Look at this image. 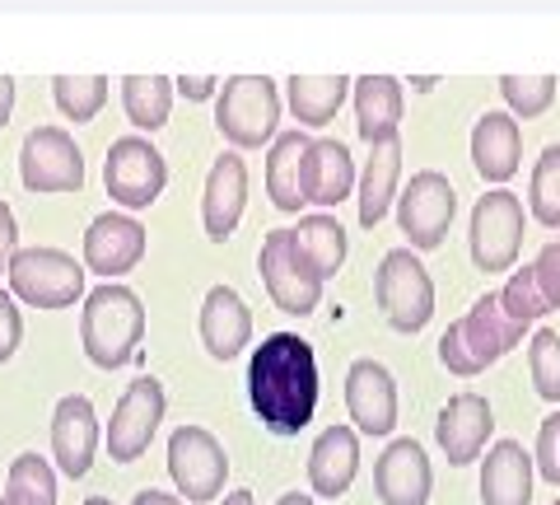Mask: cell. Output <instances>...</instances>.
Instances as JSON below:
<instances>
[{
  "label": "cell",
  "instance_id": "cell-40",
  "mask_svg": "<svg viewBox=\"0 0 560 505\" xmlns=\"http://www.w3.org/2000/svg\"><path fill=\"white\" fill-rule=\"evenodd\" d=\"M14 253H20V220H14L5 197H0V272H10V257Z\"/></svg>",
  "mask_w": 560,
  "mask_h": 505
},
{
  "label": "cell",
  "instance_id": "cell-19",
  "mask_svg": "<svg viewBox=\"0 0 560 505\" xmlns=\"http://www.w3.org/2000/svg\"><path fill=\"white\" fill-rule=\"evenodd\" d=\"M201 346L210 360H234L253 342V309L234 286H210L201 300Z\"/></svg>",
  "mask_w": 560,
  "mask_h": 505
},
{
  "label": "cell",
  "instance_id": "cell-33",
  "mask_svg": "<svg viewBox=\"0 0 560 505\" xmlns=\"http://www.w3.org/2000/svg\"><path fill=\"white\" fill-rule=\"evenodd\" d=\"M528 211H533L537 225H547V230H560V141L541 150V160L533 164Z\"/></svg>",
  "mask_w": 560,
  "mask_h": 505
},
{
  "label": "cell",
  "instance_id": "cell-8",
  "mask_svg": "<svg viewBox=\"0 0 560 505\" xmlns=\"http://www.w3.org/2000/svg\"><path fill=\"white\" fill-rule=\"evenodd\" d=\"M168 183V164L164 150L145 141V136H121L108 146V160H103V187L121 211H145V206L160 202Z\"/></svg>",
  "mask_w": 560,
  "mask_h": 505
},
{
  "label": "cell",
  "instance_id": "cell-20",
  "mask_svg": "<svg viewBox=\"0 0 560 505\" xmlns=\"http://www.w3.org/2000/svg\"><path fill=\"white\" fill-rule=\"evenodd\" d=\"M434 468L416 440H393L374 463V492L383 505H430Z\"/></svg>",
  "mask_w": 560,
  "mask_h": 505
},
{
  "label": "cell",
  "instance_id": "cell-43",
  "mask_svg": "<svg viewBox=\"0 0 560 505\" xmlns=\"http://www.w3.org/2000/svg\"><path fill=\"white\" fill-rule=\"evenodd\" d=\"M131 505H183V496H168V492H154V486H145V492H136Z\"/></svg>",
  "mask_w": 560,
  "mask_h": 505
},
{
  "label": "cell",
  "instance_id": "cell-45",
  "mask_svg": "<svg viewBox=\"0 0 560 505\" xmlns=\"http://www.w3.org/2000/svg\"><path fill=\"white\" fill-rule=\"evenodd\" d=\"M224 505H257V501H253V492H230V496H224Z\"/></svg>",
  "mask_w": 560,
  "mask_h": 505
},
{
  "label": "cell",
  "instance_id": "cell-14",
  "mask_svg": "<svg viewBox=\"0 0 560 505\" xmlns=\"http://www.w3.org/2000/svg\"><path fill=\"white\" fill-rule=\"evenodd\" d=\"M140 257H145V225L136 216L103 211L90 220V230H84V272L117 282V276L140 267Z\"/></svg>",
  "mask_w": 560,
  "mask_h": 505
},
{
  "label": "cell",
  "instance_id": "cell-39",
  "mask_svg": "<svg viewBox=\"0 0 560 505\" xmlns=\"http://www.w3.org/2000/svg\"><path fill=\"white\" fill-rule=\"evenodd\" d=\"M533 276H537V290L547 295V305H551V309H560V239H556V243H547V249L537 253Z\"/></svg>",
  "mask_w": 560,
  "mask_h": 505
},
{
  "label": "cell",
  "instance_id": "cell-16",
  "mask_svg": "<svg viewBox=\"0 0 560 505\" xmlns=\"http://www.w3.org/2000/svg\"><path fill=\"white\" fill-rule=\"evenodd\" d=\"M495 431V412L481 393H453L440 408V422H434V440H440L444 459L453 468H467L486 455V440Z\"/></svg>",
  "mask_w": 560,
  "mask_h": 505
},
{
  "label": "cell",
  "instance_id": "cell-26",
  "mask_svg": "<svg viewBox=\"0 0 560 505\" xmlns=\"http://www.w3.org/2000/svg\"><path fill=\"white\" fill-rule=\"evenodd\" d=\"M360 225L374 230V225L388 216V206L397 202V187H401V141H383L370 146V160L360 169Z\"/></svg>",
  "mask_w": 560,
  "mask_h": 505
},
{
  "label": "cell",
  "instance_id": "cell-35",
  "mask_svg": "<svg viewBox=\"0 0 560 505\" xmlns=\"http://www.w3.org/2000/svg\"><path fill=\"white\" fill-rule=\"evenodd\" d=\"M528 375L547 403H560V333H551V328H537L528 342Z\"/></svg>",
  "mask_w": 560,
  "mask_h": 505
},
{
  "label": "cell",
  "instance_id": "cell-36",
  "mask_svg": "<svg viewBox=\"0 0 560 505\" xmlns=\"http://www.w3.org/2000/svg\"><path fill=\"white\" fill-rule=\"evenodd\" d=\"M500 309L510 313V319H514L518 328H528V323H537V319H541V313H551L547 295L537 290L533 267H523V272H514L510 282H504V290H500Z\"/></svg>",
  "mask_w": 560,
  "mask_h": 505
},
{
  "label": "cell",
  "instance_id": "cell-29",
  "mask_svg": "<svg viewBox=\"0 0 560 505\" xmlns=\"http://www.w3.org/2000/svg\"><path fill=\"white\" fill-rule=\"evenodd\" d=\"M178 84L168 76H127L121 80V108H127L136 131H160L168 127V108Z\"/></svg>",
  "mask_w": 560,
  "mask_h": 505
},
{
  "label": "cell",
  "instance_id": "cell-13",
  "mask_svg": "<svg viewBox=\"0 0 560 505\" xmlns=\"http://www.w3.org/2000/svg\"><path fill=\"white\" fill-rule=\"evenodd\" d=\"M164 385L154 375H140L136 385H127V393L117 398L113 408V422H108V455L113 463H136L140 455L150 449L154 431H160L164 422Z\"/></svg>",
  "mask_w": 560,
  "mask_h": 505
},
{
  "label": "cell",
  "instance_id": "cell-21",
  "mask_svg": "<svg viewBox=\"0 0 560 505\" xmlns=\"http://www.w3.org/2000/svg\"><path fill=\"white\" fill-rule=\"evenodd\" d=\"M360 473V431L355 426H327L308 449V486L313 496L337 501L350 492Z\"/></svg>",
  "mask_w": 560,
  "mask_h": 505
},
{
  "label": "cell",
  "instance_id": "cell-15",
  "mask_svg": "<svg viewBox=\"0 0 560 505\" xmlns=\"http://www.w3.org/2000/svg\"><path fill=\"white\" fill-rule=\"evenodd\" d=\"M346 412L360 435H393L397 426V379L383 360H355L346 370Z\"/></svg>",
  "mask_w": 560,
  "mask_h": 505
},
{
  "label": "cell",
  "instance_id": "cell-18",
  "mask_svg": "<svg viewBox=\"0 0 560 505\" xmlns=\"http://www.w3.org/2000/svg\"><path fill=\"white\" fill-rule=\"evenodd\" d=\"M243 206H248V164H243L238 150H224L215 164L206 173V193H201V225H206V239L224 243L238 220H243Z\"/></svg>",
  "mask_w": 560,
  "mask_h": 505
},
{
  "label": "cell",
  "instance_id": "cell-6",
  "mask_svg": "<svg viewBox=\"0 0 560 505\" xmlns=\"http://www.w3.org/2000/svg\"><path fill=\"white\" fill-rule=\"evenodd\" d=\"M374 300L393 333L411 337L434 319V282H430L425 263L416 257V249L383 253V263L374 272Z\"/></svg>",
  "mask_w": 560,
  "mask_h": 505
},
{
  "label": "cell",
  "instance_id": "cell-28",
  "mask_svg": "<svg viewBox=\"0 0 560 505\" xmlns=\"http://www.w3.org/2000/svg\"><path fill=\"white\" fill-rule=\"evenodd\" d=\"M350 84L355 80H346V76H290L285 80V103H290V113H294L300 127L318 131L341 113Z\"/></svg>",
  "mask_w": 560,
  "mask_h": 505
},
{
  "label": "cell",
  "instance_id": "cell-24",
  "mask_svg": "<svg viewBox=\"0 0 560 505\" xmlns=\"http://www.w3.org/2000/svg\"><path fill=\"white\" fill-rule=\"evenodd\" d=\"M355 160H350L346 141H331V136H318V141H308L304 150V202L308 206H341L350 197V187H355Z\"/></svg>",
  "mask_w": 560,
  "mask_h": 505
},
{
  "label": "cell",
  "instance_id": "cell-25",
  "mask_svg": "<svg viewBox=\"0 0 560 505\" xmlns=\"http://www.w3.org/2000/svg\"><path fill=\"white\" fill-rule=\"evenodd\" d=\"M355 127L364 146H383L401 136V80L364 76L355 80Z\"/></svg>",
  "mask_w": 560,
  "mask_h": 505
},
{
  "label": "cell",
  "instance_id": "cell-42",
  "mask_svg": "<svg viewBox=\"0 0 560 505\" xmlns=\"http://www.w3.org/2000/svg\"><path fill=\"white\" fill-rule=\"evenodd\" d=\"M10 113H14V80L0 76V127L10 122Z\"/></svg>",
  "mask_w": 560,
  "mask_h": 505
},
{
  "label": "cell",
  "instance_id": "cell-22",
  "mask_svg": "<svg viewBox=\"0 0 560 505\" xmlns=\"http://www.w3.org/2000/svg\"><path fill=\"white\" fill-rule=\"evenodd\" d=\"M523 160V131L514 113H481L471 127V169L486 183H510Z\"/></svg>",
  "mask_w": 560,
  "mask_h": 505
},
{
  "label": "cell",
  "instance_id": "cell-5",
  "mask_svg": "<svg viewBox=\"0 0 560 505\" xmlns=\"http://www.w3.org/2000/svg\"><path fill=\"white\" fill-rule=\"evenodd\" d=\"M257 272H261V286H267L271 305L280 313H294V319H308L313 309L323 305V272L313 267V257L300 249L294 230H271L261 239V253H257Z\"/></svg>",
  "mask_w": 560,
  "mask_h": 505
},
{
  "label": "cell",
  "instance_id": "cell-11",
  "mask_svg": "<svg viewBox=\"0 0 560 505\" xmlns=\"http://www.w3.org/2000/svg\"><path fill=\"white\" fill-rule=\"evenodd\" d=\"M453 216H458V193L440 169H420L411 173V183L397 193V225L416 253L440 249Z\"/></svg>",
  "mask_w": 560,
  "mask_h": 505
},
{
  "label": "cell",
  "instance_id": "cell-37",
  "mask_svg": "<svg viewBox=\"0 0 560 505\" xmlns=\"http://www.w3.org/2000/svg\"><path fill=\"white\" fill-rule=\"evenodd\" d=\"M533 463L537 473L547 478L551 486H560V412H551L537 431V449H533Z\"/></svg>",
  "mask_w": 560,
  "mask_h": 505
},
{
  "label": "cell",
  "instance_id": "cell-9",
  "mask_svg": "<svg viewBox=\"0 0 560 505\" xmlns=\"http://www.w3.org/2000/svg\"><path fill=\"white\" fill-rule=\"evenodd\" d=\"M471 263L477 272H514L518 249H523V197L510 193V187H495L486 193L477 206H471Z\"/></svg>",
  "mask_w": 560,
  "mask_h": 505
},
{
  "label": "cell",
  "instance_id": "cell-44",
  "mask_svg": "<svg viewBox=\"0 0 560 505\" xmlns=\"http://www.w3.org/2000/svg\"><path fill=\"white\" fill-rule=\"evenodd\" d=\"M276 505H318V496H304V492H285Z\"/></svg>",
  "mask_w": 560,
  "mask_h": 505
},
{
  "label": "cell",
  "instance_id": "cell-12",
  "mask_svg": "<svg viewBox=\"0 0 560 505\" xmlns=\"http://www.w3.org/2000/svg\"><path fill=\"white\" fill-rule=\"evenodd\" d=\"M20 179L28 193H80L84 187V154L66 127H33L20 146Z\"/></svg>",
  "mask_w": 560,
  "mask_h": 505
},
{
  "label": "cell",
  "instance_id": "cell-4",
  "mask_svg": "<svg viewBox=\"0 0 560 505\" xmlns=\"http://www.w3.org/2000/svg\"><path fill=\"white\" fill-rule=\"evenodd\" d=\"M280 90L267 76H234L215 94V127L234 150L271 146L280 136Z\"/></svg>",
  "mask_w": 560,
  "mask_h": 505
},
{
  "label": "cell",
  "instance_id": "cell-47",
  "mask_svg": "<svg viewBox=\"0 0 560 505\" xmlns=\"http://www.w3.org/2000/svg\"><path fill=\"white\" fill-rule=\"evenodd\" d=\"M551 505H560V501H551Z\"/></svg>",
  "mask_w": 560,
  "mask_h": 505
},
{
  "label": "cell",
  "instance_id": "cell-7",
  "mask_svg": "<svg viewBox=\"0 0 560 505\" xmlns=\"http://www.w3.org/2000/svg\"><path fill=\"white\" fill-rule=\"evenodd\" d=\"M10 295L33 309H70L84 300V263L66 249H20L10 257Z\"/></svg>",
  "mask_w": 560,
  "mask_h": 505
},
{
  "label": "cell",
  "instance_id": "cell-17",
  "mask_svg": "<svg viewBox=\"0 0 560 505\" xmlns=\"http://www.w3.org/2000/svg\"><path fill=\"white\" fill-rule=\"evenodd\" d=\"M94 449H98V412L84 393H66L57 412H51V459L61 473L75 482L94 468Z\"/></svg>",
  "mask_w": 560,
  "mask_h": 505
},
{
  "label": "cell",
  "instance_id": "cell-3",
  "mask_svg": "<svg viewBox=\"0 0 560 505\" xmlns=\"http://www.w3.org/2000/svg\"><path fill=\"white\" fill-rule=\"evenodd\" d=\"M518 342L523 328L500 309V290H486L458 323H448V333L440 337V365L458 379H477L486 365L510 356Z\"/></svg>",
  "mask_w": 560,
  "mask_h": 505
},
{
  "label": "cell",
  "instance_id": "cell-34",
  "mask_svg": "<svg viewBox=\"0 0 560 505\" xmlns=\"http://www.w3.org/2000/svg\"><path fill=\"white\" fill-rule=\"evenodd\" d=\"M556 76H500V94L514 117H541L556 103Z\"/></svg>",
  "mask_w": 560,
  "mask_h": 505
},
{
  "label": "cell",
  "instance_id": "cell-38",
  "mask_svg": "<svg viewBox=\"0 0 560 505\" xmlns=\"http://www.w3.org/2000/svg\"><path fill=\"white\" fill-rule=\"evenodd\" d=\"M20 342H24V313H20V305H14V295L0 286V365L14 360Z\"/></svg>",
  "mask_w": 560,
  "mask_h": 505
},
{
  "label": "cell",
  "instance_id": "cell-1",
  "mask_svg": "<svg viewBox=\"0 0 560 505\" xmlns=\"http://www.w3.org/2000/svg\"><path fill=\"white\" fill-rule=\"evenodd\" d=\"M248 403L280 440L300 435L318 412V356L300 333H271L248 360Z\"/></svg>",
  "mask_w": 560,
  "mask_h": 505
},
{
  "label": "cell",
  "instance_id": "cell-32",
  "mask_svg": "<svg viewBox=\"0 0 560 505\" xmlns=\"http://www.w3.org/2000/svg\"><path fill=\"white\" fill-rule=\"evenodd\" d=\"M51 99H57V108L66 122H94L98 108L108 103V80L103 76H57L51 80Z\"/></svg>",
  "mask_w": 560,
  "mask_h": 505
},
{
  "label": "cell",
  "instance_id": "cell-2",
  "mask_svg": "<svg viewBox=\"0 0 560 505\" xmlns=\"http://www.w3.org/2000/svg\"><path fill=\"white\" fill-rule=\"evenodd\" d=\"M145 337V309L140 295L121 282H103L84 295L80 309V346L98 370H121Z\"/></svg>",
  "mask_w": 560,
  "mask_h": 505
},
{
  "label": "cell",
  "instance_id": "cell-31",
  "mask_svg": "<svg viewBox=\"0 0 560 505\" xmlns=\"http://www.w3.org/2000/svg\"><path fill=\"white\" fill-rule=\"evenodd\" d=\"M0 505H57V468L43 455H20L10 463Z\"/></svg>",
  "mask_w": 560,
  "mask_h": 505
},
{
  "label": "cell",
  "instance_id": "cell-27",
  "mask_svg": "<svg viewBox=\"0 0 560 505\" xmlns=\"http://www.w3.org/2000/svg\"><path fill=\"white\" fill-rule=\"evenodd\" d=\"M313 136L304 131H285L271 141L267 154V197L276 211H300L304 206V150Z\"/></svg>",
  "mask_w": 560,
  "mask_h": 505
},
{
  "label": "cell",
  "instance_id": "cell-41",
  "mask_svg": "<svg viewBox=\"0 0 560 505\" xmlns=\"http://www.w3.org/2000/svg\"><path fill=\"white\" fill-rule=\"evenodd\" d=\"M178 84V94L187 99H215L220 94V80L215 76H183V80H173Z\"/></svg>",
  "mask_w": 560,
  "mask_h": 505
},
{
  "label": "cell",
  "instance_id": "cell-30",
  "mask_svg": "<svg viewBox=\"0 0 560 505\" xmlns=\"http://www.w3.org/2000/svg\"><path fill=\"white\" fill-rule=\"evenodd\" d=\"M294 239H300V249L313 257V267L323 272V282H331L341 267H346V230L337 216H304L300 225H294Z\"/></svg>",
  "mask_w": 560,
  "mask_h": 505
},
{
  "label": "cell",
  "instance_id": "cell-23",
  "mask_svg": "<svg viewBox=\"0 0 560 505\" xmlns=\"http://www.w3.org/2000/svg\"><path fill=\"white\" fill-rule=\"evenodd\" d=\"M537 463L518 440H495L481 459V505H533Z\"/></svg>",
  "mask_w": 560,
  "mask_h": 505
},
{
  "label": "cell",
  "instance_id": "cell-10",
  "mask_svg": "<svg viewBox=\"0 0 560 505\" xmlns=\"http://www.w3.org/2000/svg\"><path fill=\"white\" fill-rule=\"evenodd\" d=\"M168 478L191 505H210L224 496L230 455L206 426H178L168 435Z\"/></svg>",
  "mask_w": 560,
  "mask_h": 505
},
{
  "label": "cell",
  "instance_id": "cell-46",
  "mask_svg": "<svg viewBox=\"0 0 560 505\" xmlns=\"http://www.w3.org/2000/svg\"><path fill=\"white\" fill-rule=\"evenodd\" d=\"M84 505H113L108 496H90V501H84Z\"/></svg>",
  "mask_w": 560,
  "mask_h": 505
}]
</instances>
